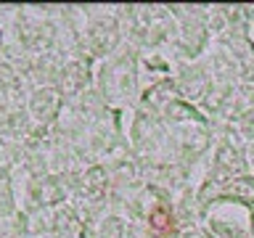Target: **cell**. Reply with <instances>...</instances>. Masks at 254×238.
I'll return each instance as SVG.
<instances>
[{
    "mask_svg": "<svg viewBox=\"0 0 254 238\" xmlns=\"http://www.w3.org/2000/svg\"><path fill=\"white\" fill-rule=\"evenodd\" d=\"M151 220H154V228L162 230V233H164V230H172V217L164 209H156L154 214H151Z\"/></svg>",
    "mask_w": 254,
    "mask_h": 238,
    "instance_id": "obj_1",
    "label": "cell"
}]
</instances>
